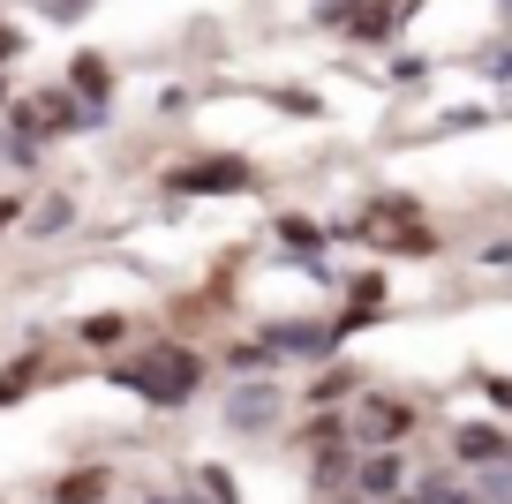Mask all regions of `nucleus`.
<instances>
[{"mask_svg": "<svg viewBox=\"0 0 512 504\" xmlns=\"http://www.w3.org/2000/svg\"><path fill=\"white\" fill-rule=\"evenodd\" d=\"M106 384L144 399V407H159V414H181L211 384V354H196L189 339H159V347L128 354V362H106Z\"/></svg>", "mask_w": 512, "mask_h": 504, "instance_id": "nucleus-1", "label": "nucleus"}, {"mask_svg": "<svg viewBox=\"0 0 512 504\" xmlns=\"http://www.w3.org/2000/svg\"><path fill=\"white\" fill-rule=\"evenodd\" d=\"M256 158H241V151H196V158H174L159 174V189L166 196H256Z\"/></svg>", "mask_w": 512, "mask_h": 504, "instance_id": "nucleus-2", "label": "nucleus"}, {"mask_svg": "<svg viewBox=\"0 0 512 504\" xmlns=\"http://www.w3.org/2000/svg\"><path fill=\"white\" fill-rule=\"evenodd\" d=\"M219 422L234 437H264L272 422H287V384L264 369V377H226V399H219Z\"/></svg>", "mask_w": 512, "mask_h": 504, "instance_id": "nucleus-3", "label": "nucleus"}, {"mask_svg": "<svg viewBox=\"0 0 512 504\" xmlns=\"http://www.w3.org/2000/svg\"><path fill=\"white\" fill-rule=\"evenodd\" d=\"M354 399H362V414L347 422V437L362 444V452L369 444H407L415 437V422H422L415 399H400V392H354Z\"/></svg>", "mask_w": 512, "mask_h": 504, "instance_id": "nucleus-4", "label": "nucleus"}, {"mask_svg": "<svg viewBox=\"0 0 512 504\" xmlns=\"http://www.w3.org/2000/svg\"><path fill=\"white\" fill-rule=\"evenodd\" d=\"M264 347L287 369V362H324V354H339V339H332V324H309V316H272V324H264Z\"/></svg>", "mask_w": 512, "mask_h": 504, "instance_id": "nucleus-5", "label": "nucleus"}, {"mask_svg": "<svg viewBox=\"0 0 512 504\" xmlns=\"http://www.w3.org/2000/svg\"><path fill=\"white\" fill-rule=\"evenodd\" d=\"M31 113H38V136H83V128H98V106H83L68 83H53V91H31Z\"/></svg>", "mask_w": 512, "mask_h": 504, "instance_id": "nucleus-6", "label": "nucleus"}, {"mask_svg": "<svg viewBox=\"0 0 512 504\" xmlns=\"http://www.w3.org/2000/svg\"><path fill=\"white\" fill-rule=\"evenodd\" d=\"M384 316V271H362V279H347V309L332 316V339L347 347L354 331H369Z\"/></svg>", "mask_w": 512, "mask_h": 504, "instance_id": "nucleus-7", "label": "nucleus"}, {"mask_svg": "<svg viewBox=\"0 0 512 504\" xmlns=\"http://www.w3.org/2000/svg\"><path fill=\"white\" fill-rule=\"evenodd\" d=\"M68 91H76L83 106H98V113H106V106H113V91H121V68H113L98 46H83L76 61H68Z\"/></svg>", "mask_w": 512, "mask_h": 504, "instance_id": "nucleus-8", "label": "nucleus"}, {"mask_svg": "<svg viewBox=\"0 0 512 504\" xmlns=\"http://www.w3.org/2000/svg\"><path fill=\"white\" fill-rule=\"evenodd\" d=\"M113 497V467L106 459H83V467H68L61 482L46 489V504H106Z\"/></svg>", "mask_w": 512, "mask_h": 504, "instance_id": "nucleus-9", "label": "nucleus"}, {"mask_svg": "<svg viewBox=\"0 0 512 504\" xmlns=\"http://www.w3.org/2000/svg\"><path fill=\"white\" fill-rule=\"evenodd\" d=\"M452 452L467 459V467H512V437L490 422H460L452 429Z\"/></svg>", "mask_w": 512, "mask_h": 504, "instance_id": "nucleus-10", "label": "nucleus"}, {"mask_svg": "<svg viewBox=\"0 0 512 504\" xmlns=\"http://www.w3.org/2000/svg\"><path fill=\"white\" fill-rule=\"evenodd\" d=\"M272 234H279V249H287V256H302L309 271H324V264H317V249H324L332 234H324L317 219H302V211H279V226H272Z\"/></svg>", "mask_w": 512, "mask_h": 504, "instance_id": "nucleus-11", "label": "nucleus"}, {"mask_svg": "<svg viewBox=\"0 0 512 504\" xmlns=\"http://www.w3.org/2000/svg\"><path fill=\"white\" fill-rule=\"evenodd\" d=\"M339 31H347V46H384V38L400 31V16H392L384 0H362V8H354V16L339 23Z\"/></svg>", "mask_w": 512, "mask_h": 504, "instance_id": "nucleus-12", "label": "nucleus"}, {"mask_svg": "<svg viewBox=\"0 0 512 504\" xmlns=\"http://www.w3.org/2000/svg\"><path fill=\"white\" fill-rule=\"evenodd\" d=\"M23 226H31L38 241H53V234H68L76 226V196H38L31 211H23Z\"/></svg>", "mask_w": 512, "mask_h": 504, "instance_id": "nucleus-13", "label": "nucleus"}, {"mask_svg": "<svg viewBox=\"0 0 512 504\" xmlns=\"http://www.w3.org/2000/svg\"><path fill=\"white\" fill-rule=\"evenodd\" d=\"M219 362H226V377H264V369H279V354L264 347V331H256V339H234Z\"/></svg>", "mask_w": 512, "mask_h": 504, "instance_id": "nucleus-14", "label": "nucleus"}, {"mask_svg": "<svg viewBox=\"0 0 512 504\" xmlns=\"http://www.w3.org/2000/svg\"><path fill=\"white\" fill-rule=\"evenodd\" d=\"M46 377H53V369L38 362V354H23V362H8V369H0V407H16V399H31V392H38V384H46Z\"/></svg>", "mask_w": 512, "mask_h": 504, "instance_id": "nucleus-15", "label": "nucleus"}, {"mask_svg": "<svg viewBox=\"0 0 512 504\" xmlns=\"http://www.w3.org/2000/svg\"><path fill=\"white\" fill-rule=\"evenodd\" d=\"M362 392V377H354V362H332L317 384H309V407H339V399H354Z\"/></svg>", "mask_w": 512, "mask_h": 504, "instance_id": "nucleus-16", "label": "nucleus"}, {"mask_svg": "<svg viewBox=\"0 0 512 504\" xmlns=\"http://www.w3.org/2000/svg\"><path fill=\"white\" fill-rule=\"evenodd\" d=\"M83 347H121V339H128V316L121 309H106V316H83Z\"/></svg>", "mask_w": 512, "mask_h": 504, "instance_id": "nucleus-17", "label": "nucleus"}, {"mask_svg": "<svg viewBox=\"0 0 512 504\" xmlns=\"http://www.w3.org/2000/svg\"><path fill=\"white\" fill-rule=\"evenodd\" d=\"M196 489H204L211 504H241V482H234L226 467H196Z\"/></svg>", "mask_w": 512, "mask_h": 504, "instance_id": "nucleus-18", "label": "nucleus"}, {"mask_svg": "<svg viewBox=\"0 0 512 504\" xmlns=\"http://www.w3.org/2000/svg\"><path fill=\"white\" fill-rule=\"evenodd\" d=\"M23 211H31V196H23V189H0V241L23 226Z\"/></svg>", "mask_w": 512, "mask_h": 504, "instance_id": "nucleus-19", "label": "nucleus"}, {"mask_svg": "<svg viewBox=\"0 0 512 504\" xmlns=\"http://www.w3.org/2000/svg\"><path fill=\"white\" fill-rule=\"evenodd\" d=\"M430 76V61H422V53H400V61H392V83H422Z\"/></svg>", "mask_w": 512, "mask_h": 504, "instance_id": "nucleus-20", "label": "nucleus"}, {"mask_svg": "<svg viewBox=\"0 0 512 504\" xmlns=\"http://www.w3.org/2000/svg\"><path fill=\"white\" fill-rule=\"evenodd\" d=\"M8 61H23V31H16L8 16H0V68H8Z\"/></svg>", "mask_w": 512, "mask_h": 504, "instance_id": "nucleus-21", "label": "nucleus"}, {"mask_svg": "<svg viewBox=\"0 0 512 504\" xmlns=\"http://www.w3.org/2000/svg\"><path fill=\"white\" fill-rule=\"evenodd\" d=\"M437 128H445V136H460V128H482V106H460V113H445Z\"/></svg>", "mask_w": 512, "mask_h": 504, "instance_id": "nucleus-22", "label": "nucleus"}, {"mask_svg": "<svg viewBox=\"0 0 512 504\" xmlns=\"http://www.w3.org/2000/svg\"><path fill=\"white\" fill-rule=\"evenodd\" d=\"M279 106H287V113H302V121H309V113H317V91H279Z\"/></svg>", "mask_w": 512, "mask_h": 504, "instance_id": "nucleus-23", "label": "nucleus"}, {"mask_svg": "<svg viewBox=\"0 0 512 504\" xmlns=\"http://www.w3.org/2000/svg\"><path fill=\"white\" fill-rule=\"evenodd\" d=\"M482 392H490V407L512 414V377H482Z\"/></svg>", "mask_w": 512, "mask_h": 504, "instance_id": "nucleus-24", "label": "nucleus"}, {"mask_svg": "<svg viewBox=\"0 0 512 504\" xmlns=\"http://www.w3.org/2000/svg\"><path fill=\"white\" fill-rule=\"evenodd\" d=\"M482 264H497V271H512V241H490V249H482Z\"/></svg>", "mask_w": 512, "mask_h": 504, "instance_id": "nucleus-25", "label": "nucleus"}, {"mask_svg": "<svg viewBox=\"0 0 512 504\" xmlns=\"http://www.w3.org/2000/svg\"><path fill=\"white\" fill-rule=\"evenodd\" d=\"M151 504H211V497H181V489H151Z\"/></svg>", "mask_w": 512, "mask_h": 504, "instance_id": "nucleus-26", "label": "nucleus"}, {"mask_svg": "<svg viewBox=\"0 0 512 504\" xmlns=\"http://www.w3.org/2000/svg\"><path fill=\"white\" fill-rule=\"evenodd\" d=\"M317 504H362V497H354V489H324Z\"/></svg>", "mask_w": 512, "mask_h": 504, "instance_id": "nucleus-27", "label": "nucleus"}, {"mask_svg": "<svg viewBox=\"0 0 512 504\" xmlns=\"http://www.w3.org/2000/svg\"><path fill=\"white\" fill-rule=\"evenodd\" d=\"M384 8H392V16H400V23H407V16H415V8H422V0H384Z\"/></svg>", "mask_w": 512, "mask_h": 504, "instance_id": "nucleus-28", "label": "nucleus"}, {"mask_svg": "<svg viewBox=\"0 0 512 504\" xmlns=\"http://www.w3.org/2000/svg\"><path fill=\"white\" fill-rule=\"evenodd\" d=\"M8 98H16V76H8V68H0V113H8Z\"/></svg>", "mask_w": 512, "mask_h": 504, "instance_id": "nucleus-29", "label": "nucleus"}]
</instances>
